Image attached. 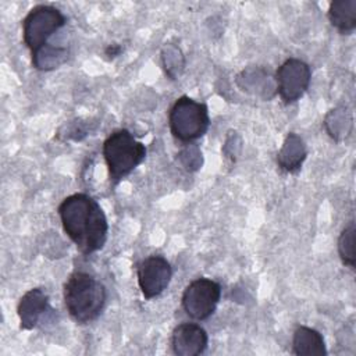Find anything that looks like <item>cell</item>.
Here are the masks:
<instances>
[{"label": "cell", "instance_id": "obj_1", "mask_svg": "<svg viewBox=\"0 0 356 356\" xmlns=\"http://www.w3.org/2000/svg\"><path fill=\"white\" fill-rule=\"evenodd\" d=\"M58 216L64 232L82 254H92L106 245L107 217L92 196L86 193L67 196L58 206Z\"/></svg>", "mask_w": 356, "mask_h": 356}, {"label": "cell", "instance_id": "obj_2", "mask_svg": "<svg viewBox=\"0 0 356 356\" xmlns=\"http://www.w3.org/2000/svg\"><path fill=\"white\" fill-rule=\"evenodd\" d=\"M63 298L70 317L78 324H88L102 314L107 291L92 274L74 271L64 284Z\"/></svg>", "mask_w": 356, "mask_h": 356}, {"label": "cell", "instance_id": "obj_3", "mask_svg": "<svg viewBox=\"0 0 356 356\" xmlns=\"http://www.w3.org/2000/svg\"><path fill=\"white\" fill-rule=\"evenodd\" d=\"M103 157L108 168L110 179L118 182L145 160L146 146L128 129H117L106 138L103 143Z\"/></svg>", "mask_w": 356, "mask_h": 356}, {"label": "cell", "instance_id": "obj_4", "mask_svg": "<svg viewBox=\"0 0 356 356\" xmlns=\"http://www.w3.org/2000/svg\"><path fill=\"white\" fill-rule=\"evenodd\" d=\"M168 125L174 138L191 143L202 138L210 125L207 106L188 96L178 97L170 108Z\"/></svg>", "mask_w": 356, "mask_h": 356}, {"label": "cell", "instance_id": "obj_5", "mask_svg": "<svg viewBox=\"0 0 356 356\" xmlns=\"http://www.w3.org/2000/svg\"><path fill=\"white\" fill-rule=\"evenodd\" d=\"M67 19L65 15L53 6L33 7L22 21V39L31 53L47 44V40L58 32Z\"/></svg>", "mask_w": 356, "mask_h": 356}, {"label": "cell", "instance_id": "obj_6", "mask_svg": "<svg viewBox=\"0 0 356 356\" xmlns=\"http://www.w3.org/2000/svg\"><path fill=\"white\" fill-rule=\"evenodd\" d=\"M221 299V285L206 277L193 280L182 293V309L193 320H206L217 309Z\"/></svg>", "mask_w": 356, "mask_h": 356}, {"label": "cell", "instance_id": "obj_7", "mask_svg": "<svg viewBox=\"0 0 356 356\" xmlns=\"http://www.w3.org/2000/svg\"><path fill=\"white\" fill-rule=\"evenodd\" d=\"M275 88L285 104L299 100L309 89L312 71L307 63L291 57L285 60L275 72Z\"/></svg>", "mask_w": 356, "mask_h": 356}, {"label": "cell", "instance_id": "obj_8", "mask_svg": "<svg viewBox=\"0 0 356 356\" xmlns=\"http://www.w3.org/2000/svg\"><path fill=\"white\" fill-rule=\"evenodd\" d=\"M136 277L142 295L146 299H153L160 296L170 285L172 268L165 257L152 254L138 264Z\"/></svg>", "mask_w": 356, "mask_h": 356}, {"label": "cell", "instance_id": "obj_9", "mask_svg": "<svg viewBox=\"0 0 356 356\" xmlns=\"http://www.w3.org/2000/svg\"><path fill=\"white\" fill-rule=\"evenodd\" d=\"M209 345V335L203 327L195 323L177 325L171 335V346L178 356L202 355Z\"/></svg>", "mask_w": 356, "mask_h": 356}, {"label": "cell", "instance_id": "obj_10", "mask_svg": "<svg viewBox=\"0 0 356 356\" xmlns=\"http://www.w3.org/2000/svg\"><path fill=\"white\" fill-rule=\"evenodd\" d=\"M49 310V296L42 288H32L26 291L17 306L21 330L35 328L43 314Z\"/></svg>", "mask_w": 356, "mask_h": 356}, {"label": "cell", "instance_id": "obj_11", "mask_svg": "<svg viewBox=\"0 0 356 356\" xmlns=\"http://www.w3.org/2000/svg\"><path fill=\"white\" fill-rule=\"evenodd\" d=\"M306 157L307 149L303 139L298 134L289 132L277 153L278 167L288 174H295L302 168Z\"/></svg>", "mask_w": 356, "mask_h": 356}, {"label": "cell", "instance_id": "obj_12", "mask_svg": "<svg viewBox=\"0 0 356 356\" xmlns=\"http://www.w3.org/2000/svg\"><path fill=\"white\" fill-rule=\"evenodd\" d=\"M292 353L298 356H325V341L317 330L299 325L293 332Z\"/></svg>", "mask_w": 356, "mask_h": 356}, {"label": "cell", "instance_id": "obj_13", "mask_svg": "<svg viewBox=\"0 0 356 356\" xmlns=\"http://www.w3.org/2000/svg\"><path fill=\"white\" fill-rule=\"evenodd\" d=\"M236 83L242 90H246L253 95H261L264 99L271 97V89H275L273 86V81L270 79V74L263 68L254 67L243 70L236 76Z\"/></svg>", "mask_w": 356, "mask_h": 356}, {"label": "cell", "instance_id": "obj_14", "mask_svg": "<svg viewBox=\"0 0 356 356\" xmlns=\"http://www.w3.org/2000/svg\"><path fill=\"white\" fill-rule=\"evenodd\" d=\"M328 19L341 33H352L356 28V0H335L328 7Z\"/></svg>", "mask_w": 356, "mask_h": 356}, {"label": "cell", "instance_id": "obj_15", "mask_svg": "<svg viewBox=\"0 0 356 356\" xmlns=\"http://www.w3.org/2000/svg\"><path fill=\"white\" fill-rule=\"evenodd\" d=\"M68 49L64 46L44 44L32 53V65L39 71H51L68 60Z\"/></svg>", "mask_w": 356, "mask_h": 356}, {"label": "cell", "instance_id": "obj_16", "mask_svg": "<svg viewBox=\"0 0 356 356\" xmlns=\"http://www.w3.org/2000/svg\"><path fill=\"white\" fill-rule=\"evenodd\" d=\"M324 127L328 135L335 140H342L348 138L352 132L353 118L352 113L346 107H337L324 118Z\"/></svg>", "mask_w": 356, "mask_h": 356}, {"label": "cell", "instance_id": "obj_17", "mask_svg": "<svg viewBox=\"0 0 356 356\" xmlns=\"http://www.w3.org/2000/svg\"><path fill=\"white\" fill-rule=\"evenodd\" d=\"M355 236L356 228L355 222L350 221L339 234L338 238V254L342 263L350 268H355L356 264V254H355Z\"/></svg>", "mask_w": 356, "mask_h": 356}, {"label": "cell", "instance_id": "obj_18", "mask_svg": "<svg viewBox=\"0 0 356 356\" xmlns=\"http://www.w3.org/2000/svg\"><path fill=\"white\" fill-rule=\"evenodd\" d=\"M161 60H163L164 70L171 79H175L184 70V65H185L184 54L181 49L174 44H165L163 47Z\"/></svg>", "mask_w": 356, "mask_h": 356}, {"label": "cell", "instance_id": "obj_19", "mask_svg": "<svg viewBox=\"0 0 356 356\" xmlns=\"http://www.w3.org/2000/svg\"><path fill=\"white\" fill-rule=\"evenodd\" d=\"M179 160L182 163V165L188 170V171H196L200 168L203 159H202V152L196 145H189L188 147L182 149L179 153Z\"/></svg>", "mask_w": 356, "mask_h": 356}, {"label": "cell", "instance_id": "obj_20", "mask_svg": "<svg viewBox=\"0 0 356 356\" xmlns=\"http://www.w3.org/2000/svg\"><path fill=\"white\" fill-rule=\"evenodd\" d=\"M121 46L120 44H117V43H113V44H108L107 47H106V50H104V54L106 56H108L110 58H114V57H117V56H120V53H121Z\"/></svg>", "mask_w": 356, "mask_h": 356}]
</instances>
